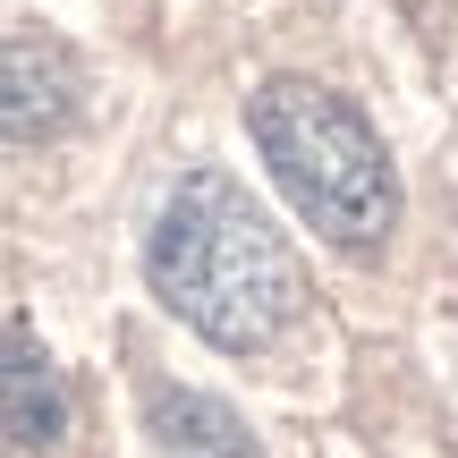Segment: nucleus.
Returning a JSON list of instances; mask_svg holds the SVG:
<instances>
[{
	"instance_id": "1",
	"label": "nucleus",
	"mask_w": 458,
	"mask_h": 458,
	"mask_svg": "<svg viewBox=\"0 0 458 458\" xmlns=\"http://www.w3.org/2000/svg\"><path fill=\"white\" fill-rule=\"evenodd\" d=\"M145 280L187 331H204L229 357H263L306 314L297 246L229 170H187L162 196L145 238Z\"/></svg>"
},
{
	"instance_id": "2",
	"label": "nucleus",
	"mask_w": 458,
	"mask_h": 458,
	"mask_svg": "<svg viewBox=\"0 0 458 458\" xmlns=\"http://www.w3.org/2000/svg\"><path fill=\"white\" fill-rule=\"evenodd\" d=\"M246 136H255L272 187L297 204V221L323 229L331 246H374L399 221V170L382 153L374 119L348 94L314 77H263L246 94Z\"/></svg>"
},
{
	"instance_id": "3",
	"label": "nucleus",
	"mask_w": 458,
	"mask_h": 458,
	"mask_svg": "<svg viewBox=\"0 0 458 458\" xmlns=\"http://www.w3.org/2000/svg\"><path fill=\"white\" fill-rule=\"evenodd\" d=\"M77 60H68L60 34L17 26L9 34V145H34V136H60L77 119Z\"/></svg>"
},
{
	"instance_id": "4",
	"label": "nucleus",
	"mask_w": 458,
	"mask_h": 458,
	"mask_svg": "<svg viewBox=\"0 0 458 458\" xmlns=\"http://www.w3.org/2000/svg\"><path fill=\"white\" fill-rule=\"evenodd\" d=\"M145 425L162 458H255V433L246 416L213 391H179V382H153L145 391Z\"/></svg>"
},
{
	"instance_id": "5",
	"label": "nucleus",
	"mask_w": 458,
	"mask_h": 458,
	"mask_svg": "<svg viewBox=\"0 0 458 458\" xmlns=\"http://www.w3.org/2000/svg\"><path fill=\"white\" fill-rule=\"evenodd\" d=\"M60 433H68V391L51 374V357H34V331L9 314V442L51 450Z\"/></svg>"
}]
</instances>
